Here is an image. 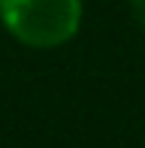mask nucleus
<instances>
[{"instance_id":"obj_1","label":"nucleus","mask_w":145,"mask_h":148,"mask_svg":"<svg viewBox=\"0 0 145 148\" xmlns=\"http://www.w3.org/2000/svg\"><path fill=\"white\" fill-rule=\"evenodd\" d=\"M85 21V0H0V24L18 45L51 51L72 42Z\"/></svg>"},{"instance_id":"obj_2","label":"nucleus","mask_w":145,"mask_h":148,"mask_svg":"<svg viewBox=\"0 0 145 148\" xmlns=\"http://www.w3.org/2000/svg\"><path fill=\"white\" fill-rule=\"evenodd\" d=\"M127 6H130V15H133L136 27L145 30V0H127Z\"/></svg>"}]
</instances>
